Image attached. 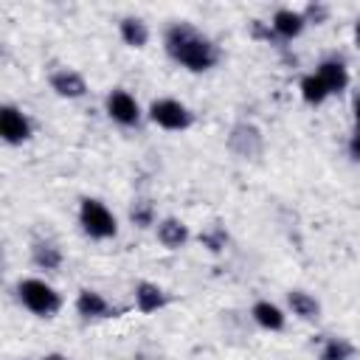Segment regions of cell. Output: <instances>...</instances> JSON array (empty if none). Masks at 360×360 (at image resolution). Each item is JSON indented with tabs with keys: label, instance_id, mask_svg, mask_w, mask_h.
Here are the masks:
<instances>
[{
	"label": "cell",
	"instance_id": "5",
	"mask_svg": "<svg viewBox=\"0 0 360 360\" xmlns=\"http://www.w3.org/2000/svg\"><path fill=\"white\" fill-rule=\"evenodd\" d=\"M228 149L242 160H259L264 152V135L256 124L239 121V124H233V129L228 135Z\"/></svg>",
	"mask_w": 360,
	"mask_h": 360
},
{
	"label": "cell",
	"instance_id": "25",
	"mask_svg": "<svg viewBox=\"0 0 360 360\" xmlns=\"http://www.w3.org/2000/svg\"><path fill=\"white\" fill-rule=\"evenodd\" d=\"M42 360H68V357H65V354H59V352H51V354H45Z\"/></svg>",
	"mask_w": 360,
	"mask_h": 360
},
{
	"label": "cell",
	"instance_id": "21",
	"mask_svg": "<svg viewBox=\"0 0 360 360\" xmlns=\"http://www.w3.org/2000/svg\"><path fill=\"white\" fill-rule=\"evenodd\" d=\"M200 242H202V248H208L211 253H219V250L225 248V242H228V233H225V228L214 225L211 231H202V233H200Z\"/></svg>",
	"mask_w": 360,
	"mask_h": 360
},
{
	"label": "cell",
	"instance_id": "17",
	"mask_svg": "<svg viewBox=\"0 0 360 360\" xmlns=\"http://www.w3.org/2000/svg\"><path fill=\"white\" fill-rule=\"evenodd\" d=\"M31 262L39 270H59L62 267V250L53 242H34L31 245Z\"/></svg>",
	"mask_w": 360,
	"mask_h": 360
},
{
	"label": "cell",
	"instance_id": "26",
	"mask_svg": "<svg viewBox=\"0 0 360 360\" xmlns=\"http://www.w3.org/2000/svg\"><path fill=\"white\" fill-rule=\"evenodd\" d=\"M354 42H357V45H360V20H357V22H354Z\"/></svg>",
	"mask_w": 360,
	"mask_h": 360
},
{
	"label": "cell",
	"instance_id": "13",
	"mask_svg": "<svg viewBox=\"0 0 360 360\" xmlns=\"http://www.w3.org/2000/svg\"><path fill=\"white\" fill-rule=\"evenodd\" d=\"M158 242L169 250H180L188 242V225L177 217H166L158 222Z\"/></svg>",
	"mask_w": 360,
	"mask_h": 360
},
{
	"label": "cell",
	"instance_id": "19",
	"mask_svg": "<svg viewBox=\"0 0 360 360\" xmlns=\"http://www.w3.org/2000/svg\"><path fill=\"white\" fill-rule=\"evenodd\" d=\"M298 90H301V98H304L309 107H318V104H323V101L329 98V90L323 87V82H321L315 73H307V76L301 79Z\"/></svg>",
	"mask_w": 360,
	"mask_h": 360
},
{
	"label": "cell",
	"instance_id": "23",
	"mask_svg": "<svg viewBox=\"0 0 360 360\" xmlns=\"http://www.w3.org/2000/svg\"><path fill=\"white\" fill-rule=\"evenodd\" d=\"M349 155L360 163V132H354V135L349 138Z\"/></svg>",
	"mask_w": 360,
	"mask_h": 360
},
{
	"label": "cell",
	"instance_id": "22",
	"mask_svg": "<svg viewBox=\"0 0 360 360\" xmlns=\"http://www.w3.org/2000/svg\"><path fill=\"white\" fill-rule=\"evenodd\" d=\"M304 17H307V22L321 25V22L329 17V6H323V3H309V6L304 8Z\"/></svg>",
	"mask_w": 360,
	"mask_h": 360
},
{
	"label": "cell",
	"instance_id": "4",
	"mask_svg": "<svg viewBox=\"0 0 360 360\" xmlns=\"http://www.w3.org/2000/svg\"><path fill=\"white\" fill-rule=\"evenodd\" d=\"M149 121L169 132H183L194 124V112L177 98H155L149 104Z\"/></svg>",
	"mask_w": 360,
	"mask_h": 360
},
{
	"label": "cell",
	"instance_id": "3",
	"mask_svg": "<svg viewBox=\"0 0 360 360\" xmlns=\"http://www.w3.org/2000/svg\"><path fill=\"white\" fill-rule=\"evenodd\" d=\"M79 225L90 239H112L118 233L115 214L96 197H84L79 202Z\"/></svg>",
	"mask_w": 360,
	"mask_h": 360
},
{
	"label": "cell",
	"instance_id": "7",
	"mask_svg": "<svg viewBox=\"0 0 360 360\" xmlns=\"http://www.w3.org/2000/svg\"><path fill=\"white\" fill-rule=\"evenodd\" d=\"M104 110H107V115H110L115 124H121V127H138V124H141V104H138L135 96L127 93L124 87H115V90L107 93Z\"/></svg>",
	"mask_w": 360,
	"mask_h": 360
},
{
	"label": "cell",
	"instance_id": "14",
	"mask_svg": "<svg viewBox=\"0 0 360 360\" xmlns=\"http://www.w3.org/2000/svg\"><path fill=\"white\" fill-rule=\"evenodd\" d=\"M250 318H253L262 329H267V332H281L284 323H287V315H284L281 307H276L273 301H256L253 309H250Z\"/></svg>",
	"mask_w": 360,
	"mask_h": 360
},
{
	"label": "cell",
	"instance_id": "11",
	"mask_svg": "<svg viewBox=\"0 0 360 360\" xmlns=\"http://www.w3.org/2000/svg\"><path fill=\"white\" fill-rule=\"evenodd\" d=\"M307 28V17L304 11H292V8H278L270 20V31L278 37V39H295L301 37Z\"/></svg>",
	"mask_w": 360,
	"mask_h": 360
},
{
	"label": "cell",
	"instance_id": "16",
	"mask_svg": "<svg viewBox=\"0 0 360 360\" xmlns=\"http://www.w3.org/2000/svg\"><path fill=\"white\" fill-rule=\"evenodd\" d=\"M118 34L129 48H143L149 42V25L141 17H124L118 22Z\"/></svg>",
	"mask_w": 360,
	"mask_h": 360
},
{
	"label": "cell",
	"instance_id": "15",
	"mask_svg": "<svg viewBox=\"0 0 360 360\" xmlns=\"http://www.w3.org/2000/svg\"><path fill=\"white\" fill-rule=\"evenodd\" d=\"M287 304H290L292 315L301 318V321H318L321 318V304L307 290H290L287 292Z\"/></svg>",
	"mask_w": 360,
	"mask_h": 360
},
{
	"label": "cell",
	"instance_id": "6",
	"mask_svg": "<svg viewBox=\"0 0 360 360\" xmlns=\"http://www.w3.org/2000/svg\"><path fill=\"white\" fill-rule=\"evenodd\" d=\"M31 135H34L31 118H28L20 107H14V104H3V107H0V138H3L8 146H20V143H25Z\"/></svg>",
	"mask_w": 360,
	"mask_h": 360
},
{
	"label": "cell",
	"instance_id": "12",
	"mask_svg": "<svg viewBox=\"0 0 360 360\" xmlns=\"http://www.w3.org/2000/svg\"><path fill=\"white\" fill-rule=\"evenodd\" d=\"M132 295H135V307H138V312H143V315L158 312V309H163V307L169 304L166 290L158 287L155 281H138L135 290H132Z\"/></svg>",
	"mask_w": 360,
	"mask_h": 360
},
{
	"label": "cell",
	"instance_id": "10",
	"mask_svg": "<svg viewBox=\"0 0 360 360\" xmlns=\"http://www.w3.org/2000/svg\"><path fill=\"white\" fill-rule=\"evenodd\" d=\"M51 90L62 98H82L87 93V82L79 70H70V68H59L51 73Z\"/></svg>",
	"mask_w": 360,
	"mask_h": 360
},
{
	"label": "cell",
	"instance_id": "8",
	"mask_svg": "<svg viewBox=\"0 0 360 360\" xmlns=\"http://www.w3.org/2000/svg\"><path fill=\"white\" fill-rule=\"evenodd\" d=\"M76 312H79L82 318H87V321H96V318H115V315H118V309H115L98 290H90V287L79 290V295H76Z\"/></svg>",
	"mask_w": 360,
	"mask_h": 360
},
{
	"label": "cell",
	"instance_id": "24",
	"mask_svg": "<svg viewBox=\"0 0 360 360\" xmlns=\"http://www.w3.org/2000/svg\"><path fill=\"white\" fill-rule=\"evenodd\" d=\"M354 124H357V132H360V96L354 98Z\"/></svg>",
	"mask_w": 360,
	"mask_h": 360
},
{
	"label": "cell",
	"instance_id": "20",
	"mask_svg": "<svg viewBox=\"0 0 360 360\" xmlns=\"http://www.w3.org/2000/svg\"><path fill=\"white\" fill-rule=\"evenodd\" d=\"M129 219H132V225H138V228L155 225V205H152L149 200H135V202L129 205Z\"/></svg>",
	"mask_w": 360,
	"mask_h": 360
},
{
	"label": "cell",
	"instance_id": "1",
	"mask_svg": "<svg viewBox=\"0 0 360 360\" xmlns=\"http://www.w3.org/2000/svg\"><path fill=\"white\" fill-rule=\"evenodd\" d=\"M163 48L172 62H177L180 68H186L191 73H205V70L217 68L222 59L217 42L211 37H205L202 31H197L186 20L172 22L163 31Z\"/></svg>",
	"mask_w": 360,
	"mask_h": 360
},
{
	"label": "cell",
	"instance_id": "2",
	"mask_svg": "<svg viewBox=\"0 0 360 360\" xmlns=\"http://www.w3.org/2000/svg\"><path fill=\"white\" fill-rule=\"evenodd\" d=\"M17 298L37 318H53L62 309V295L42 278H22L17 284Z\"/></svg>",
	"mask_w": 360,
	"mask_h": 360
},
{
	"label": "cell",
	"instance_id": "18",
	"mask_svg": "<svg viewBox=\"0 0 360 360\" xmlns=\"http://www.w3.org/2000/svg\"><path fill=\"white\" fill-rule=\"evenodd\" d=\"M354 357V343L349 338H326L318 360H352Z\"/></svg>",
	"mask_w": 360,
	"mask_h": 360
},
{
	"label": "cell",
	"instance_id": "9",
	"mask_svg": "<svg viewBox=\"0 0 360 360\" xmlns=\"http://www.w3.org/2000/svg\"><path fill=\"white\" fill-rule=\"evenodd\" d=\"M315 76L323 82V87L329 90V96H340L349 87V68L340 59H323V62H318Z\"/></svg>",
	"mask_w": 360,
	"mask_h": 360
}]
</instances>
